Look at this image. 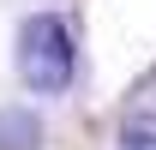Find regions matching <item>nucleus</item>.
<instances>
[{
  "instance_id": "nucleus-2",
  "label": "nucleus",
  "mask_w": 156,
  "mask_h": 150,
  "mask_svg": "<svg viewBox=\"0 0 156 150\" xmlns=\"http://www.w3.org/2000/svg\"><path fill=\"white\" fill-rule=\"evenodd\" d=\"M120 150H156V126H126L120 132Z\"/></svg>"
},
{
  "instance_id": "nucleus-1",
  "label": "nucleus",
  "mask_w": 156,
  "mask_h": 150,
  "mask_svg": "<svg viewBox=\"0 0 156 150\" xmlns=\"http://www.w3.org/2000/svg\"><path fill=\"white\" fill-rule=\"evenodd\" d=\"M18 78L42 96L72 84V36L54 12H36V18L18 24Z\"/></svg>"
}]
</instances>
